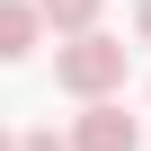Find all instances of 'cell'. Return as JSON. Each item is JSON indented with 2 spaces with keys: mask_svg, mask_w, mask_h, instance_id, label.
<instances>
[{
  "mask_svg": "<svg viewBox=\"0 0 151 151\" xmlns=\"http://www.w3.org/2000/svg\"><path fill=\"white\" fill-rule=\"evenodd\" d=\"M0 151H18V133H0Z\"/></svg>",
  "mask_w": 151,
  "mask_h": 151,
  "instance_id": "52a82bcc",
  "label": "cell"
},
{
  "mask_svg": "<svg viewBox=\"0 0 151 151\" xmlns=\"http://www.w3.org/2000/svg\"><path fill=\"white\" fill-rule=\"evenodd\" d=\"M53 80L80 98V107H89V98H116V89H124V45L98 36V27H89V36H71V45L53 53Z\"/></svg>",
  "mask_w": 151,
  "mask_h": 151,
  "instance_id": "6da1fadb",
  "label": "cell"
},
{
  "mask_svg": "<svg viewBox=\"0 0 151 151\" xmlns=\"http://www.w3.org/2000/svg\"><path fill=\"white\" fill-rule=\"evenodd\" d=\"M71 151H142V124H133L116 98H89L80 124H71Z\"/></svg>",
  "mask_w": 151,
  "mask_h": 151,
  "instance_id": "7a4b0ae2",
  "label": "cell"
},
{
  "mask_svg": "<svg viewBox=\"0 0 151 151\" xmlns=\"http://www.w3.org/2000/svg\"><path fill=\"white\" fill-rule=\"evenodd\" d=\"M133 27H142V45H151V0H133Z\"/></svg>",
  "mask_w": 151,
  "mask_h": 151,
  "instance_id": "8992f818",
  "label": "cell"
},
{
  "mask_svg": "<svg viewBox=\"0 0 151 151\" xmlns=\"http://www.w3.org/2000/svg\"><path fill=\"white\" fill-rule=\"evenodd\" d=\"M18 151H71L62 133H18Z\"/></svg>",
  "mask_w": 151,
  "mask_h": 151,
  "instance_id": "5b68a950",
  "label": "cell"
},
{
  "mask_svg": "<svg viewBox=\"0 0 151 151\" xmlns=\"http://www.w3.org/2000/svg\"><path fill=\"white\" fill-rule=\"evenodd\" d=\"M36 9H45V27H62V36H89L107 0H36Z\"/></svg>",
  "mask_w": 151,
  "mask_h": 151,
  "instance_id": "277c9868",
  "label": "cell"
},
{
  "mask_svg": "<svg viewBox=\"0 0 151 151\" xmlns=\"http://www.w3.org/2000/svg\"><path fill=\"white\" fill-rule=\"evenodd\" d=\"M36 36H45V9L36 0H0V62H27Z\"/></svg>",
  "mask_w": 151,
  "mask_h": 151,
  "instance_id": "3957f363",
  "label": "cell"
}]
</instances>
